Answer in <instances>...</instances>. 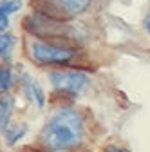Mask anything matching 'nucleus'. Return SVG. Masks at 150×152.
<instances>
[{
	"instance_id": "obj_1",
	"label": "nucleus",
	"mask_w": 150,
	"mask_h": 152,
	"mask_svg": "<svg viewBox=\"0 0 150 152\" xmlns=\"http://www.w3.org/2000/svg\"><path fill=\"white\" fill-rule=\"evenodd\" d=\"M87 136V118L80 109L62 107L45 121L38 143L47 152H63L76 148Z\"/></svg>"
},
{
	"instance_id": "obj_2",
	"label": "nucleus",
	"mask_w": 150,
	"mask_h": 152,
	"mask_svg": "<svg viewBox=\"0 0 150 152\" xmlns=\"http://www.w3.org/2000/svg\"><path fill=\"white\" fill-rule=\"evenodd\" d=\"M29 58L36 65H54V67H65L80 60L82 51L76 45L67 44H56L47 40H33L27 47Z\"/></svg>"
},
{
	"instance_id": "obj_3",
	"label": "nucleus",
	"mask_w": 150,
	"mask_h": 152,
	"mask_svg": "<svg viewBox=\"0 0 150 152\" xmlns=\"http://www.w3.org/2000/svg\"><path fill=\"white\" fill-rule=\"evenodd\" d=\"M34 2L42 16L65 22L83 15L90 7L92 0H34Z\"/></svg>"
},
{
	"instance_id": "obj_4",
	"label": "nucleus",
	"mask_w": 150,
	"mask_h": 152,
	"mask_svg": "<svg viewBox=\"0 0 150 152\" xmlns=\"http://www.w3.org/2000/svg\"><path fill=\"white\" fill-rule=\"evenodd\" d=\"M47 78L54 87V91L72 94V96L85 92V89L90 85V76L80 69H52L49 71Z\"/></svg>"
},
{
	"instance_id": "obj_5",
	"label": "nucleus",
	"mask_w": 150,
	"mask_h": 152,
	"mask_svg": "<svg viewBox=\"0 0 150 152\" xmlns=\"http://www.w3.org/2000/svg\"><path fill=\"white\" fill-rule=\"evenodd\" d=\"M20 87H22V92H24V98L29 103H33L38 109L45 107V92L40 87V83L36 82L29 72H22L20 74Z\"/></svg>"
},
{
	"instance_id": "obj_6",
	"label": "nucleus",
	"mask_w": 150,
	"mask_h": 152,
	"mask_svg": "<svg viewBox=\"0 0 150 152\" xmlns=\"http://www.w3.org/2000/svg\"><path fill=\"white\" fill-rule=\"evenodd\" d=\"M16 42H18V38L13 33L9 31L0 33V58L4 60V64L11 62V56L16 49Z\"/></svg>"
},
{
	"instance_id": "obj_7",
	"label": "nucleus",
	"mask_w": 150,
	"mask_h": 152,
	"mask_svg": "<svg viewBox=\"0 0 150 152\" xmlns=\"http://www.w3.org/2000/svg\"><path fill=\"white\" fill-rule=\"evenodd\" d=\"M4 138L9 147H15L25 134H27V125L25 123H16V125H7L4 130Z\"/></svg>"
},
{
	"instance_id": "obj_8",
	"label": "nucleus",
	"mask_w": 150,
	"mask_h": 152,
	"mask_svg": "<svg viewBox=\"0 0 150 152\" xmlns=\"http://www.w3.org/2000/svg\"><path fill=\"white\" fill-rule=\"evenodd\" d=\"M13 109H15V100L9 96V94H4L0 96V130H4L13 116Z\"/></svg>"
},
{
	"instance_id": "obj_9",
	"label": "nucleus",
	"mask_w": 150,
	"mask_h": 152,
	"mask_svg": "<svg viewBox=\"0 0 150 152\" xmlns=\"http://www.w3.org/2000/svg\"><path fill=\"white\" fill-rule=\"evenodd\" d=\"M13 87V69L9 64L0 65V96L7 94Z\"/></svg>"
},
{
	"instance_id": "obj_10",
	"label": "nucleus",
	"mask_w": 150,
	"mask_h": 152,
	"mask_svg": "<svg viewBox=\"0 0 150 152\" xmlns=\"http://www.w3.org/2000/svg\"><path fill=\"white\" fill-rule=\"evenodd\" d=\"M22 7V0H0V11H4L6 15H15Z\"/></svg>"
},
{
	"instance_id": "obj_11",
	"label": "nucleus",
	"mask_w": 150,
	"mask_h": 152,
	"mask_svg": "<svg viewBox=\"0 0 150 152\" xmlns=\"http://www.w3.org/2000/svg\"><path fill=\"white\" fill-rule=\"evenodd\" d=\"M9 24H11V20H9V15H6L4 11H0V33L7 31V29H9Z\"/></svg>"
},
{
	"instance_id": "obj_12",
	"label": "nucleus",
	"mask_w": 150,
	"mask_h": 152,
	"mask_svg": "<svg viewBox=\"0 0 150 152\" xmlns=\"http://www.w3.org/2000/svg\"><path fill=\"white\" fill-rule=\"evenodd\" d=\"M143 27H145V31L150 34V13L145 16V20H143Z\"/></svg>"
},
{
	"instance_id": "obj_13",
	"label": "nucleus",
	"mask_w": 150,
	"mask_h": 152,
	"mask_svg": "<svg viewBox=\"0 0 150 152\" xmlns=\"http://www.w3.org/2000/svg\"><path fill=\"white\" fill-rule=\"evenodd\" d=\"M112 152H130V150H127V148H114Z\"/></svg>"
}]
</instances>
